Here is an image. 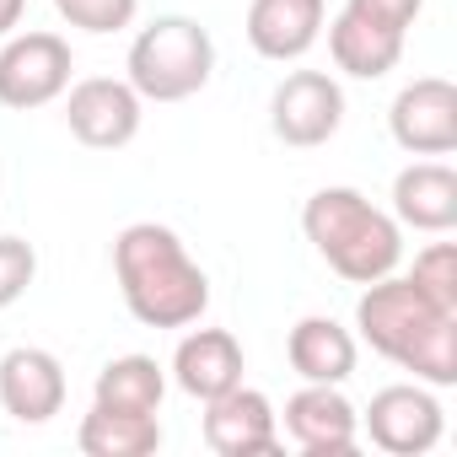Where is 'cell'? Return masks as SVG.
Here are the masks:
<instances>
[{"label":"cell","instance_id":"2","mask_svg":"<svg viewBox=\"0 0 457 457\" xmlns=\"http://www.w3.org/2000/svg\"><path fill=\"white\" fill-rule=\"evenodd\" d=\"M113 275L124 291V307L145 328H188L210 307V280L188 259L172 226L135 220L113 237Z\"/></svg>","mask_w":457,"mask_h":457},{"label":"cell","instance_id":"14","mask_svg":"<svg viewBox=\"0 0 457 457\" xmlns=\"http://www.w3.org/2000/svg\"><path fill=\"white\" fill-rule=\"evenodd\" d=\"M393 220L414 232H452L457 226V172L446 162H409L393 178Z\"/></svg>","mask_w":457,"mask_h":457},{"label":"cell","instance_id":"18","mask_svg":"<svg viewBox=\"0 0 457 457\" xmlns=\"http://www.w3.org/2000/svg\"><path fill=\"white\" fill-rule=\"evenodd\" d=\"M76 446L87 457H151L162 446V420L156 414H129V409L92 403V414L76 430Z\"/></svg>","mask_w":457,"mask_h":457},{"label":"cell","instance_id":"10","mask_svg":"<svg viewBox=\"0 0 457 457\" xmlns=\"http://www.w3.org/2000/svg\"><path fill=\"white\" fill-rule=\"evenodd\" d=\"M204 446L220 457H259L280 452V414L259 387H226L220 398H204Z\"/></svg>","mask_w":457,"mask_h":457},{"label":"cell","instance_id":"3","mask_svg":"<svg viewBox=\"0 0 457 457\" xmlns=\"http://www.w3.org/2000/svg\"><path fill=\"white\" fill-rule=\"evenodd\" d=\"M302 232L318 248V259L350 286H371L393 275L403 259V226L387 210H377L361 188H318L302 204Z\"/></svg>","mask_w":457,"mask_h":457},{"label":"cell","instance_id":"22","mask_svg":"<svg viewBox=\"0 0 457 457\" xmlns=\"http://www.w3.org/2000/svg\"><path fill=\"white\" fill-rule=\"evenodd\" d=\"M38 280V253L22 237H0V307H17Z\"/></svg>","mask_w":457,"mask_h":457},{"label":"cell","instance_id":"4","mask_svg":"<svg viewBox=\"0 0 457 457\" xmlns=\"http://www.w3.org/2000/svg\"><path fill=\"white\" fill-rule=\"evenodd\" d=\"M124 81L140 92V103H183L210 87L215 76V38L194 17H156L140 28L124 60Z\"/></svg>","mask_w":457,"mask_h":457},{"label":"cell","instance_id":"19","mask_svg":"<svg viewBox=\"0 0 457 457\" xmlns=\"http://www.w3.org/2000/svg\"><path fill=\"white\" fill-rule=\"evenodd\" d=\"M162 398H167V377H162V366L151 355H119L92 382V403L129 409V414H156Z\"/></svg>","mask_w":457,"mask_h":457},{"label":"cell","instance_id":"20","mask_svg":"<svg viewBox=\"0 0 457 457\" xmlns=\"http://www.w3.org/2000/svg\"><path fill=\"white\" fill-rule=\"evenodd\" d=\"M430 302L457 312V248L452 243H430L425 253H414V275H409Z\"/></svg>","mask_w":457,"mask_h":457},{"label":"cell","instance_id":"6","mask_svg":"<svg viewBox=\"0 0 457 457\" xmlns=\"http://www.w3.org/2000/svg\"><path fill=\"white\" fill-rule=\"evenodd\" d=\"M339 124H345V92L323 71H291L270 97V129L296 151L328 145Z\"/></svg>","mask_w":457,"mask_h":457},{"label":"cell","instance_id":"23","mask_svg":"<svg viewBox=\"0 0 457 457\" xmlns=\"http://www.w3.org/2000/svg\"><path fill=\"white\" fill-rule=\"evenodd\" d=\"M345 6L361 12L366 22H382V28H393V33H409L425 0H345Z\"/></svg>","mask_w":457,"mask_h":457},{"label":"cell","instance_id":"5","mask_svg":"<svg viewBox=\"0 0 457 457\" xmlns=\"http://www.w3.org/2000/svg\"><path fill=\"white\" fill-rule=\"evenodd\" d=\"M71 71H76V60L60 33H17L0 49V103L17 113L44 108V103L65 97Z\"/></svg>","mask_w":457,"mask_h":457},{"label":"cell","instance_id":"11","mask_svg":"<svg viewBox=\"0 0 457 457\" xmlns=\"http://www.w3.org/2000/svg\"><path fill=\"white\" fill-rule=\"evenodd\" d=\"M286 436L307 457H345L361 441V414L339 393V382H307L286 398Z\"/></svg>","mask_w":457,"mask_h":457},{"label":"cell","instance_id":"9","mask_svg":"<svg viewBox=\"0 0 457 457\" xmlns=\"http://www.w3.org/2000/svg\"><path fill=\"white\" fill-rule=\"evenodd\" d=\"M387 129L409 156H446L457 151V87L446 76H420L409 81L393 108H387Z\"/></svg>","mask_w":457,"mask_h":457},{"label":"cell","instance_id":"15","mask_svg":"<svg viewBox=\"0 0 457 457\" xmlns=\"http://www.w3.org/2000/svg\"><path fill=\"white\" fill-rule=\"evenodd\" d=\"M323 33V0H253L248 6V44L253 54L286 65L302 60Z\"/></svg>","mask_w":457,"mask_h":457},{"label":"cell","instance_id":"8","mask_svg":"<svg viewBox=\"0 0 457 457\" xmlns=\"http://www.w3.org/2000/svg\"><path fill=\"white\" fill-rule=\"evenodd\" d=\"M65 124L81 145L92 151H119L140 135V119H145V103L129 81H113V76H87L76 87H65Z\"/></svg>","mask_w":457,"mask_h":457},{"label":"cell","instance_id":"7","mask_svg":"<svg viewBox=\"0 0 457 457\" xmlns=\"http://www.w3.org/2000/svg\"><path fill=\"white\" fill-rule=\"evenodd\" d=\"M361 420H366L371 446H382L387 457H425L446 430L441 403L425 382H393V387L371 393Z\"/></svg>","mask_w":457,"mask_h":457},{"label":"cell","instance_id":"24","mask_svg":"<svg viewBox=\"0 0 457 457\" xmlns=\"http://www.w3.org/2000/svg\"><path fill=\"white\" fill-rule=\"evenodd\" d=\"M22 12H28V0H0V38L22 22Z\"/></svg>","mask_w":457,"mask_h":457},{"label":"cell","instance_id":"16","mask_svg":"<svg viewBox=\"0 0 457 457\" xmlns=\"http://www.w3.org/2000/svg\"><path fill=\"white\" fill-rule=\"evenodd\" d=\"M328 54H334V65H339L345 76L377 81V76H387V71L403 60V33L382 28V22H366L361 12L345 6V12L328 22Z\"/></svg>","mask_w":457,"mask_h":457},{"label":"cell","instance_id":"12","mask_svg":"<svg viewBox=\"0 0 457 457\" xmlns=\"http://www.w3.org/2000/svg\"><path fill=\"white\" fill-rule=\"evenodd\" d=\"M0 409L22 425H49L65 409V366L38 345L6 350L0 355Z\"/></svg>","mask_w":457,"mask_h":457},{"label":"cell","instance_id":"13","mask_svg":"<svg viewBox=\"0 0 457 457\" xmlns=\"http://www.w3.org/2000/svg\"><path fill=\"white\" fill-rule=\"evenodd\" d=\"M172 377L188 398H220L226 387L243 382V345L226 328H194L172 350Z\"/></svg>","mask_w":457,"mask_h":457},{"label":"cell","instance_id":"17","mask_svg":"<svg viewBox=\"0 0 457 457\" xmlns=\"http://www.w3.org/2000/svg\"><path fill=\"white\" fill-rule=\"evenodd\" d=\"M286 361H291V371H296L302 382H345V377L355 371V334L339 328L334 318L312 312V318H302V323L291 328Z\"/></svg>","mask_w":457,"mask_h":457},{"label":"cell","instance_id":"21","mask_svg":"<svg viewBox=\"0 0 457 457\" xmlns=\"http://www.w3.org/2000/svg\"><path fill=\"white\" fill-rule=\"evenodd\" d=\"M60 6V17L71 22V28H81V33H124L129 22H135V12H140V0H54Z\"/></svg>","mask_w":457,"mask_h":457},{"label":"cell","instance_id":"1","mask_svg":"<svg viewBox=\"0 0 457 457\" xmlns=\"http://www.w3.org/2000/svg\"><path fill=\"white\" fill-rule=\"evenodd\" d=\"M355 328L382 361L414 371V382L430 387L457 382V312L430 302L409 275L371 280L355 302Z\"/></svg>","mask_w":457,"mask_h":457}]
</instances>
